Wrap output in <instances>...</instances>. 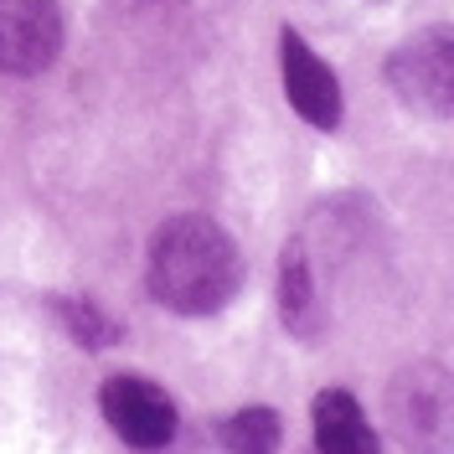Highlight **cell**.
Masks as SVG:
<instances>
[{
	"instance_id": "cell-9",
	"label": "cell",
	"mask_w": 454,
	"mask_h": 454,
	"mask_svg": "<svg viewBox=\"0 0 454 454\" xmlns=\"http://www.w3.org/2000/svg\"><path fill=\"white\" fill-rule=\"evenodd\" d=\"M47 310L57 315L62 336H73L83 351H104V346H119V340H124V325H119L98 300H88V294H52Z\"/></svg>"
},
{
	"instance_id": "cell-5",
	"label": "cell",
	"mask_w": 454,
	"mask_h": 454,
	"mask_svg": "<svg viewBox=\"0 0 454 454\" xmlns=\"http://www.w3.org/2000/svg\"><path fill=\"white\" fill-rule=\"evenodd\" d=\"M67 42V21L57 0H0V73L36 78L47 73Z\"/></svg>"
},
{
	"instance_id": "cell-1",
	"label": "cell",
	"mask_w": 454,
	"mask_h": 454,
	"mask_svg": "<svg viewBox=\"0 0 454 454\" xmlns=\"http://www.w3.org/2000/svg\"><path fill=\"white\" fill-rule=\"evenodd\" d=\"M243 248L223 223L201 212H176L155 227L145 254V289L160 310L186 320L217 315L243 294Z\"/></svg>"
},
{
	"instance_id": "cell-8",
	"label": "cell",
	"mask_w": 454,
	"mask_h": 454,
	"mask_svg": "<svg viewBox=\"0 0 454 454\" xmlns=\"http://www.w3.org/2000/svg\"><path fill=\"white\" fill-rule=\"evenodd\" d=\"M310 428H315V450L320 454H377L382 439L367 424L362 403L346 393V387H325L310 403Z\"/></svg>"
},
{
	"instance_id": "cell-6",
	"label": "cell",
	"mask_w": 454,
	"mask_h": 454,
	"mask_svg": "<svg viewBox=\"0 0 454 454\" xmlns=\"http://www.w3.org/2000/svg\"><path fill=\"white\" fill-rule=\"evenodd\" d=\"M279 73H284L289 109L300 114L310 129L336 135L340 119H346V93H340V78L331 73V62L315 52L294 27H279Z\"/></svg>"
},
{
	"instance_id": "cell-4",
	"label": "cell",
	"mask_w": 454,
	"mask_h": 454,
	"mask_svg": "<svg viewBox=\"0 0 454 454\" xmlns=\"http://www.w3.org/2000/svg\"><path fill=\"white\" fill-rule=\"evenodd\" d=\"M98 413L135 450H166L176 439V428H181V413H176L170 393L155 387L150 377H135V372H114L98 387Z\"/></svg>"
},
{
	"instance_id": "cell-3",
	"label": "cell",
	"mask_w": 454,
	"mask_h": 454,
	"mask_svg": "<svg viewBox=\"0 0 454 454\" xmlns=\"http://www.w3.org/2000/svg\"><path fill=\"white\" fill-rule=\"evenodd\" d=\"M387 419L413 450H454V372L419 362L387 382Z\"/></svg>"
},
{
	"instance_id": "cell-2",
	"label": "cell",
	"mask_w": 454,
	"mask_h": 454,
	"mask_svg": "<svg viewBox=\"0 0 454 454\" xmlns=\"http://www.w3.org/2000/svg\"><path fill=\"white\" fill-rule=\"evenodd\" d=\"M382 83L424 119H454V27H428L397 42L382 62Z\"/></svg>"
},
{
	"instance_id": "cell-10",
	"label": "cell",
	"mask_w": 454,
	"mask_h": 454,
	"mask_svg": "<svg viewBox=\"0 0 454 454\" xmlns=\"http://www.w3.org/2000/svg\"><path fill=\"white\" fill-rule=\"evenodd\" d=\"M279 413L274 408H238L232 419L223 424V444L227 450H243V454H263V450H279Z\"/></svg>"
},
{
	"instance_id": "cell-7",
	"label": "cell",
	"mask_w": 454,
	"mask_h": 454,
	"mask_svg": "<svg viewBox=\"0 0 454 454\" xmlns=\"http://www.w3.org/2000/svg\"><path fill=\"white\" fill-rule=\"evenodd\" d=\"M279 320L300 340H315L325 331V279L310 232H294L279 254Z\"/></svg>"
}]
</instances>
